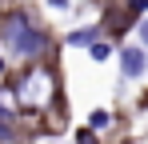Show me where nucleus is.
<instances>
[{
    "mask_svg": "<svg viewBox=\"0 0 148 144\" xmlns=\"http://www.w3.org/2000/svg\"><path fill=\"white\" fill-rule=\"evenodd\" d=\"M4 84H8V96H12V104H16L20 116H24V112L52 116V112L64 104V100H60V68H56V56L12 72Z\"/></svg>",
    "mask_w": 148,
    "mask_h": 144,
    "instance_id": "obj_2",
    "label": "nucleus"
},
{
    "mask_svg": "<svg viewBox=\"0 0 148 144\" xmlns=\"http://www.w3.org/2000/svg\"><path fill=\"white\" fill-rule=\"evenodd\" d=\"M44 4H48V8H56V12H68V8H72V0H44Z\"/></svg>",
    "mask_w": 148,
    "mask_h": 144,
    "instance_id": "obj_12",
    "label": "nucleus"
},
{
    "mask_svg": "<svg viewBox=\"0 0 148 144\" xmlns=\"http://www.w3.org/2000/svg\"><path fill=\"white\" fill-rule=\"evenodd\" d=\"M40 144H56V140H40Z\"/></svg>",
    "mask_w": 148,
    "mask_h": 144,
    "instance_id": "obj_14",
    "label": "nucleus"
},
{
    "mask_svg": "<svg viewBox=\"0 0 148 144\" xmlns=\"http://www.w3.org/2000/svg\"><path fill=\"white\" fill-rule=\"evenodd\" d=\"M116 60H120V76L124 80H140L148 72V52L140 44H116Z\"/></svg>",
    "mask_w": 148,
    "mask_h": 144,
    "instance_id": "obj_3",
    "label": "nucleus"
},
{
    "mask_svg": "<svg viewBox=\"0 0 148 144\" xmlns=\"http://www.w3.org/2000/svg\"><path fill=\"white\" fill-rule=\"evenodd\" d=\"M0 144H20V120H0Z\"/></svg>",
    "mask_w": 148,
    "mask_h": 144,
    "instance_id": "obj_7",
    "label": "nucleus"
},
{
    "mask_svg": "<svg viewBox=\"0 0 148 144\" xmlns=\"http://www.w3.org/2000/svg\"><path fill=\"white\" fill-rule=\"evenodd\" d=\"M120 4L128 8V12H132V16H136V20H140V16L148 12V0H120Z\"/></svg>",
    "mask_w": 148,
    "mask_h": 144,
    "instance_id": "obj_10",
    "label": "nucleus"
},
{
    "mask_svg": "<svg viewBox=\"0 0 148 144\" xmlns=\"http://www.w3.org/2000/svg\"><path fill=\"white\" fill-rule=\"evenodd\" d=\"M104 32H100V20H92V24H80V28H72L68 36H64V44L68 48H88L92 40H100Z\"/></svg>",
    "mask_w": 148,
    "mask_h": 144,
    "instance_id": "obj_4",
    "label": "nucleus"
},
{
    "mask_svg": "<svg viewBox=\"0 0 148 144\" xmlns=\"http://www.w3.org/2000/svg\"><path fill=\"white\" fill-rule=\"evenodd\" d=\"M136 36H140V48H144V44H148V16L136 20Z\"/></svg>",
    "mask_w": 148,
    "mask_h": 144,
    "instance_id": "obj_11",
    "label": "nucleus"
},
{
    "mask_svg": "<svg viewBox=\"0 0 148 144\" xmlns=\"http://www.w3.org/2000/svg\"><path fill=\"white\" fill-rule=\"evenodd\" d=\"M0 120H20V112H16V104H12L8 92H0Z\"/></svg>",
    "mask_w": 148,
    "mask_h": 144,
    "instance_id": "obj_8",
    "label": "nucleus"
},
{
    "mask_svg": "<svg viewBox=\"0 0 148 144\" xmlns=\"http://www.w3.org/2000/svg\"><path fill=\"white\" fill-rule=\"evenodd\" d=\"M0 52L8 64L28 68L56 56V36L28 4H12L0 12Z\"/></svg>",
    "mask_w": 148,
    "mask_h": 144,
    "instance_id": "obj_1",
    "label": "nucleus"
},
{
    "mask_svg": "<svg viewBox=\"0 0 148 144\" xmlns=\"http://www.w3.org/2000/svg\"><path fill=\"white\" fill-rule=\"evenodd\" d=\"M8 76H12V64H8V60L0 56V80H8Z\"/></svg>",
    "mask_w": 148,
    "mask_h": 144,
    "instance_id": "obj_13",
    "label": "nucleus"
},
{
    "mask_svg": "<svg viewBox=\"0 0 148 144\" xmlns=\"http://www.w3.org/2000/svg\"><path fill=\"white\" fill-rule=\"evenodd\" d=\"M112 124H116V116H112V108H92L88 112V132H96V136H104V132H112Z\"/></svg>",
    "mask_w": 148,
    "mask_h": 144,
    "instance_id": "obj_5",
    "label": "nucleus"
},
{
    "mask_svg": "<svg viewBox=\"0 0 148 144\" xmlns=\"http://www.w3.org/2000/svg\"><path fill=\"white\" fill-rule=\"evenodd\" d=\"M112 56H116V44H112V40H104V36L88 44V60H92V64H104V60H112Z\"/></svg>",
    "mask_w": 148,
    "mask_h": 144,
    "instance_id": "obj_6",
    "label": "nucleus"
},
{
    "mask_svg": "<svg viewBox=\"0 0 148 144\" xmlns=\"http://www.w3.org/2000/svg\"><path fill=\"white\" fill-rule=\"evenodd\" d=\"M72 144H104V140H100L96 132H88V128H76V132H72Z\"/></svg>",
    "mask_w": 148,
    "mask_h": 144,
    "instance_id": "obj_9",
    "label": "nucleus"
}]
</instances>
